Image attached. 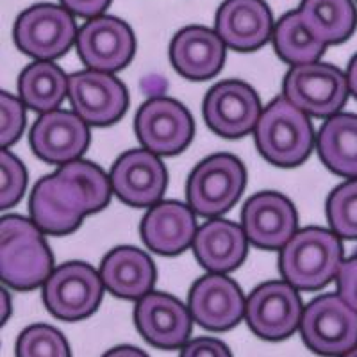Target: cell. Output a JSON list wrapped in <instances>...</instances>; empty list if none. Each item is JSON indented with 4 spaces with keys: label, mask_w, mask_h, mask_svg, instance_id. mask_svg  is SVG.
Listing matches in <instances>:
<instances>
[{
    "label": "cell",
    "mask_w": 357,
    "mask_h": 357,
    "mask_svg": "<svg viewBox=\"0 0 357 357\" xmlns=\"http://www.w3.org/2000/svg\"><path fill=\"white\" fill-rule=\"evenodd\" d=\"M111 178L88 161L63 165L56 174L40 178L31 195V216L47 234L65 236L81 225L89 213L109 204Z\"/></svg>",
    "instance_id": "6da1fadb"
},
{
    "label": "cell",
    "mask_w": 357,
    "mask_h": 357,
    "mask_svg": "<svg viewBox=\"0 0 357 357\" xmlns=\"http://www.w3.org/2000/svg\"><path fill=\"white\" fill-rule=\"evenodd\" d=\"M52 254L41 229L22 216L0 222V277L17 289H33L52 275Z\"/></svg>",
    "instance_id": "7a4b0ae2"
},
{
    "label": "cell",
    "mask_w": 357,
    "mask_h": 357,
    "mask_svg": "<svg viewBox=\"0 0 357 357\" xmlns=\"http://www.w3.org/2000/svg\"><path fill=\"white\" fill-rule=\"evenodd\" d=\"M343 248L336 232L309 227L295 232L280 250L279 268L286 282L296 289L314 291L337 277Z\"/></svg>",
    "instance_id": "3957f363"
},
{
    "label": "cell",
    "mask_w": 357,
    "mask_h": 357,
    "mask_svg": "<svg viewBox=\"0 0 357 357\" xmlns=\"http://www.w3.org/2000/svg\"><path fill=\"white\" fill-rule=\"evenodd\" d=\"M312 127L302 109L288 98L275 100L261 113L256 126V143L261 155L275 167H298L311 154Z\"/></svg>",
    "instance_id": "277c9868"
},
{
    "label": "cell",
    "mask_w": 357,
    "mask_h": 357,
    "mask_svg": "<svg viewBox=\"0 0 357 357\" xmlns=\"http://www.w3.org/2000/svg\"><path fill=\"white\" fill-rule=\"evenodd\" d=\"M301 334L314 354L343 356L357 347V311L340 295H321L304 309Z\"/></svg>",
    "instance_id": "5b68a950"
},
{
    "label": "cell",
    "mask_w": 357,
    "mask_h": 357,
    "mask_svg": "<svg viewBox=\"0 0 357 357\" xmlns=\"http://www.w3.org/2000/svg\"><path fill=\"white\" fill-rule=\"evenodd\" d=\"M247 172L240 159L215 154L204 159L188 181V200L193 211L216 216L229 211L243 193Z\"/></svg>",
    "instance_id": "8992f818"
},
{
    "label": "cell",
    "mask_w": 357,
    "mask_h": 357,
    "mask_svg": "<svg viewBox=\"0 0 357 357\" xmlns=\"http://www.w3.org/2000/svg\"><path fill=\"white\" fill-rule=\"evenodd\" d=\"M284 98L312 116H334L349 98V79L325 63L293 66L284 77Z\"/></svg>",
    "instance_id": "52a82bcc"
},
{
    "label": "cell",
    "mask_w": 357,
    "mask_h": 357,
    "mask_svg": "<svg viewBox=\"0 0 357 357\" xmlns=\"http://www.w3.org/2000/svg\"><path fill=\"white\" fill-rule=\"evenodd\" d=\"M106 288L102 277L86 263H66L47 279L43 301L56 318L77 321L97 311Z\"/></svg>",
    "instance_id": "ba28073f"
},
{
    "label": "cell",
    "mask_w": 357,
    "mask_h": 357,
    "mask_svg": "<svg viewBox=\"0 0 357 357\" xmlns=\"http://www.w3.org/2000/svg\"><path fill=\"white\" fill-rule=\"evenodd\" d=\"M302 301L289 282L272 280L250 293L245 307V320L256 336L279 341L301 327Z\"/></svg>",
    "instance_id": "9c48e42d"
},
{
    "label": "cell",
    "mask_w": 357,
    "mask_h": 357,
    "mask_svg": "<svg viewBox=\"0 0 357 357\" xmlns=\"http://www.w3.org/2000/svg\"><path fill=\"white\" fill-rule=\"evenodd\" d=\"M77 40V27L66 8L38 4L22 13L15 25L18 49L47 61L59 57Z\"/></svg>",
    "instance_id": "30bf717a"
},
{
    "label": "cell",
    "mask_w": 357,
    "mask_h": 357,
    "mask_svg": "<svg viewBox=\"0 0 357 357\" xmlns=\"http://www.w3.org/2000/svg\"><path fill=\"white\" fill-rule=\"evenodd\" d=\"M136 134L146 151L174 155L190 145L193 120L183 104L172 98H151L136 114Z\"/></svg>",
    "instance_id": "8fae6325"
},
{
    "label": "cell",
    "mask_w": 357,
    "mask_h": 357,
    "mask_svg": "<svg viewBox=\"0 0 357 357\" xmlns=\"http://www.w3.org/2000/svg\"><path fill=\"white\" fill-rule=\"evenodd\" d=\"M68 97L75 114L91 126H109L126 113L127 89L107 72L86 70L68 77Z\"/></svg>",
    "instance_id": "7c38bea8"
},
{
    "label": "cell",
    "mask_w": 357,
    "mask_h": 357,
    "mask_svg": "<svg viewBox=\"0 0 357 357\" xmlns=\"http://www.w3.org/2000/svg\"><path fill=\"white\" fill-rule=\"evenodd\" d=\"M204 118L223 138H241L256 130L261 118L259 97L241 81L220 82L204 100Z\"/></svg>",
    "instance_id": "4fadbf2b"
},
{
    "label": "cell",
    "mask_w": 357,
    "mask_h": 357,
    "mask_svg": "<svg viewBox=\"0 0 357 357\" xmlns=\"http://www.w3.org/2000/svg\"><path fill=\"white\" fill-rule=\"evenodd\" d=\"M77 54L89 70L116 72L129 65L136 50L134 34L126 22L113 17H95L77 34Z\"/></svg>",
    "instance_id": "5bb4252c"
},
{
    "label": "cell",
    "mask_w": 357,
    "mask_h": 357,
    "mask_svg": "<svg viewBox=\"0 0 357 357\" xmlns=\"http://www.w3.org/2000/svg\"><path fill=\"white\" fill-rule=\"evenodd\" d=\"M134 324L143 340L162 350L183 349L190 340L193 317L167 293H146L134 309Z\"/></svg>",
    "instance_id": "9a60e30c"
},
{
    "label": "cell",
    "mask_w": 357,
    "mask_h": 357,
    "mask_svg": "<svg viewBox=\"0 0 357 357\" xmlns=\"http://www.w3.org/2000/svg\"><path fill=\"white\" fill-rule=\"evenodd\" d=\"M241 225L250 243L264 250H279L295 236V207L280 193L263 191L245 204Z\"/></svg>",
    "instance_id": "2e32d148"
},
{
    "label": "cell",
    "mask_w": 357,
    "mask_h": 357,
    "mask_svg": "<svg viewBox=\"0 0 357 357\" xmlns=\"http://www.w3.org/2000/svg\"><path fill=\"white\" fill-rule=\"evenodd\" d=\"M111 186L118 199L132 207L154 206L167 188V170L151 151H129L111 170Z\"/></svg>",
    "instance_id": "e0dca14e"
},
{
    "label": "cell",
    "mask_w": 357,
    "mask_h": 357,
    "mask_svg": "<svg viewBox=\"0 0 357 357\" xmlns=\"http://www.w3.org/2000/svg\"><path fill=\"white\" fill-rule=\"evenodd\" d=\"M245 307L240 286L222 273H209L191 288L190 312L204 329H231L245 317Z\"/></svg>",
    "instance_id": "ac0fdd59"
},
{
    "label": "cell",
    "mask_w": 357,
    "mask_h": 357,
    "mask_svg": "<svg viewBox=\"0 0 357 357\" xmlns=\"http://www.w3.org/2000/svg\"><path fill=\"white\" fill-rule=\"evenodd\" d=\"M89 130L79 114L54 109L43 113L31 130L33 151L43 161L52 165H66L77 161L88 149Z\"/></svg>",
    "instance_id": "d6986e66"
},
{
    "label": "cell",
    "mask_w": 357,
    "mask_h": 357,
    "mask_svg": "<svg viewBox=\"0 0 357 357\" xmlns=\"http://www.w3.org/2000/svg\"><path fill=\"white\" fill-rule=\"evenodd\" d=\"M270 33L272 13L263 0H225L216 13V34L234 50H257Z\"/></svg>",
    "instance_id": "ffe728a7"
},
{
    "label": "cell",
    "mask_w": 357,
    "mask_h": 357,
    "mask_svg": "<svg viewBox=\"0 0 357 357\" xmlns=\"http://www.w3.org/2000/svg\"><path fill=\"white\" fill-rule=\"evenodd\" d=\"M174 68L190 81H206L222 70L225 43L206 27H186L170 45Z\"/></svg>",
    "instance_id": "44dd1931"
},
{
    "label": "cell",
    "mask_w": 357,
    "mask_h": 357,
    "mask_svg": "<svg viewBox=\"0 0 357 357\" xmlns=\"http://www.w3.org/2000/svg\"><path fill=\"white\" fill-rule=\"evenodd\" d=\"M197 236L195 215L181 202H161L152 206L142 222V238L151 250L174 256L186 250Z\"/></svg>",
    "instance_id": "7402d4cb"
},
{
    "label": "cell",
    "mask_w": 357,
    "mask_h": 357,
    "mask_svg": "<svg viewBox=\"0 0 357 357\" xmlns=\"http://www.w3.org/2000/svg\"><path fill=\"white\" fill-rule=\"evenodd\" d=\"M247 234L243 227L227 220H211L197 231L193 240L195 257L213 273L231 272L247 256Z\"/></svg>",
    "instance_id": "603a6c76"
},
{
    "label": "cell",
    "mask_w": 357,
    "mask_h": 357,
    "mask_svg": "<svg viewBox=\"0 0 357 357\" xmlns=\"http://www.w3.org/2000/svg\"><path fill=\"white\" fill-rule=\"evenodd\" d=\"M100 277L113 295L142 298L154 286L155 270L151 257L139 248L118 247L102 261Z\"/></svg>",
    "instance_id": "cb8c5ba5"
},
{
    "label": "cell",
    "mask_w": 357,
    "mask_h": 357,
    "mask_svg": "<svg viewBox=\"0 0 357 357\" xmlns=\"http://www.w3.org/2000/svg\"><path fill=\"white\" fill-rule=\"evenodd\" d=\"M318 155L334 174L357 178V114H334L321 126Z\"/></svg>",
    "instance_id": "d4e9b609"
},
{
    "label": "cell",
    "mask_w": 357,
    "mask_h": 357,
    "mask_svg": "<svg viewBox=\"0 0 357 357\" xmlns=\"http://www.w3.org/2000/svg\"><path fill=\"white\" fill-rule=\"evenodd\" d=\"M298 15L309 33L325 45L345 41L357 24L352 0H302Z\"/></svg>",
    "instance_id": "484cf974"
},
{
    "label": "cell",
    "mask_w": 357,
    "mask_h": 357,
    "mask_svg": "<svg viewBox=\"0 0 357 357\" xmlns=\"http://www.w3.org/2000/svg\"><path fill=\"white\" fill-rule=\"evenodd\" d=\"M18 93L31 109L50 113L68 95V77L50 61H38L22 72Z\"/></svg>",
    "instance_id": "4316f807"
},
{
    "label": "cell",
    "mask_w": 357,
    "mask_h": 357,
    "mask_svg": "<svg viewBox=\"0 0 357 357\" xmlns=\"http://www.w3.org/2000/svg\"><path fill=\"white\" fill-rule=\"evenodd\" d=\"M273 43L280 59L295 66L317 63L325 50V43L309 33L298 11L280 18L273 31Z\"/></svg>",
    "instance_id": "83f0119b"
},
{
    "label": "cell",
    "mask_w": 357,
    "mask_h": 357,
    "mask_svg": "<svg viewBox=\"0 0 357 357\" xmlns=\"http://www.w3.org/2000/svg\"><path fill=\"white\" fill-rule=\"evenodd\" d=\"M327 218L337 236L357 240V178L341 184L331 193Z\"/></svg>",
    "instance_id": "f1b7e54d"
},
{
    "label": "cell",
    "mask_w": 357,
    "mask_h": 357,
    "mask_svg": "<svg viewBox=\"0 0 357 357\" xmlns=\"http://www.w3.org/2000/svg\"><path fill=\"white\" fill-rule=\"evenodd\" d=\"M17 357H70L65 336L50 325H31L17 341Z\"/></svg>",
    "instance_id": "f546056e"
},
{
    "label": "cell",
    "mask_w": 357,
    "mask_h": 357,
    "mask_svg": "<svg viewBox=\"0 0 357 357\" xmlns=\"http://www.w3.org/2000/svg\"><path fill=\"white\" fill-rule=\"evenodd\" d=\"M27 184V174L11 152H0V207L9 209L22 199Z\"/></svg>",
    "instance_id": "4dcf8cb0"
},
{
    "label": "cell",
    "mask_w": 357,
    "mask_h": 357,
    "mask_svg": "<svg viewBox=\"0 0 357 357\" xmlns=\"http://www.w3.org/2000/svg\"><path fill=\"white\" fill-rule=\"evenodd\" d=\"M0 114H2V122H0V143L2 146H9L11 143L20 138L22 130L25 126V113L24 104L13 95L2 91L0 95Z\"/></svg>",
    "instance_id": "1f68e13d"
},
{
    "label": "cell",
    "mask_w": 357,
    "mask_h": 357,
    "mask_svg": "<svg viewBox=\"0 0 357 357\" xmlns=\"http://www.w3.org/2000/svg\"><path fill=\"white\" fill-rule=\"evenodd\" d=\"M336 279L337 295L357 311V257L343 261Z\"/></svg>",
    "instance_id": "d6a6232c"
},
{
    "label": "cell",
    "mask_w": 357,
    "mask_h": 357,
    "mask_svg": "<svg viewBox=\"0 0 357 357\" xmlns=\"http://www.w3.org/2000/svg\"><path fill=\"white\" fill-rule=\"evenodd\" d=\"M178 357H232L225 343L215 337H197L188 341Z\"/></svg>",
    "instance_id": "836d02e7"
},
{
    "label": "cell",
    "mask_w": 357,
    "mask_h": 357,
    "mask_svg": "<svg viewBox=\"0 0 357 357\" xmlns=\"http://www.w3.org/2000/svg\"><path fill=\"white\" fill-rule=\"evenodd\" d=\"M111 0H61V4L73 15L84 18L98 17L109 6Z\"/></svg>",
    "instance_id": "e575fe53"
},
{
    "label": "cell",
    "mask_w": 357,
    "mask_h": 357,
    "mask_svg": "<svg viewBox=\"0 0 357 357\" xmlns=\"http://www.w3.org/2000/svg\"><path fill=\"white\" fill-rule=\"evenodd\" d=\"M102 357H149L143 350L136 349V347H116V349H111L109 352H106Z\"/></svg>",
    "instance_id": "d590c367"
},
{
    "label": "cell",
    "mask_w": 357,
    "mask_h": 357,
    "mask_svg": "<svg viewBox=\"0 0 357 357\" xmlns=\"http://www.w3.org/2000/svg\"><path fill=\"white\" fill-rule=\"evenodd\" d=\"M347 79H349V88L350 93L357 98V54L349 65V72H347Z\"/></svg>",
    "instance_id": "8d00e7d4"
},
{
    "label": "cell",
    "mask_w": 357,
    "mask_h": 357,
    "mask_svg": "<svg viewBox=\"0 0 357 357\" xmlns=\"http://www.w3.org/2000/svg\"><path fill=\"white\" fill-rule=\"evenodd\" d=\"M341 357H357V347H354L352 350H349V352L343 354V356H341Z\"/></svg>",
    "instance_id": "74e56055"
}]
</instances>
